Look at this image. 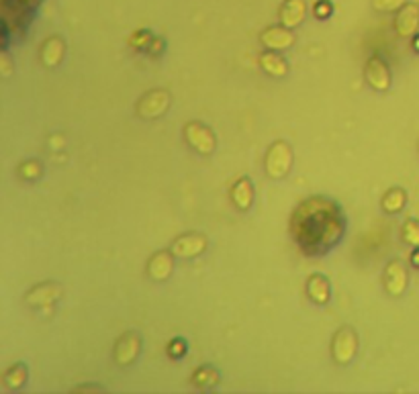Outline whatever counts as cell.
<instances>
[{
  "mask_svg": "<svg viewBox=\"0 0 419 394\" xmlns=\"http://www.w3.org/2000/svg\"><path fill=\"white\" fill-rule=\"evenodd\" d=\"M290 233L305 256L332 251L346 233V219L338 203L325 196H309L292 210Z\"/></svg>",
  "mask_w": 419,
  "mask_h": 394,
  "instance_id": "cell-1",
  "label": "cell"
},
{
  "mask_svg": "<svg viewBox=\"0 0 419 394\" xmlns=\"http://www.w3.org/2000/svg\"><path fill=\"white\" fill-rule=\"evenodd\" d=\"M290 166H292V147L283 139L274 141L268 147V154H266V159H264L266 174L272 180H283L290 172Z\"/></svg>",
  "mask_w": 419,
  "mask_h": 394,
  "instance_id": "cell-2",
  "label": "cell"
},
{
  "mask_svg": "<svg viewBox=\"0 0 419 394\" xmlns=\"http://www.w3.org/2000/svg\"><path fill=\"white\" fill-rule=\"evenodd\" d=\"M170 103H172V96L168 90L164 88H156V90H150L145 92L139 103L135 106V112L141 117V119H159L168 108H170Z\"/></svg>",
  "mask_w": 419,
  "mask_h": 394,
  "instance_id": "cell-3",
  "label": "cell"
},
{
  "mask_svg": "<svg viewBox=\"0 0 419 394\" xmlns=\"http://www.w3.org/2000/svg\"><path fill=\"white\" fill-rule=\"evenodd\" d=\"M184 139L201 156H211L215 152V147H217L215 133L211 131L209 127H205L203 123H199V121H190V123L184 125Z\"/></svg>",
  "mask_w": 419,
  "mask_h": 394,
  "instance_id": "cell-4",
  "label": "cell"
},
{
  "mask_svg": "<svg viewBox=\"0 0 419 394\" xmlns=\"http://www.w3.org/2000/svg\"><path fill=\"white\" fill-rule=\"evenodd\" d=\"M358 349V335L352 327H341L332 340V356L340 366H348Z\"/></svg>",
  "mask_w": 419,
  "mask_h": 394,
  "instance_id": "cell-5",
  "label": "cell"
},
{
  "mask_svg": "<svg viewBox=\"0 0 419 394\" xmlns=\"http://www.w3.org/2000/svg\"><path fill=\"white\" fill-rule=\"evenodd\" d=\"M364 76H367L370 88L376 90V92H385L391 86V70H389L387 61L381 55H372L368 59L367 68H364Z\"/></svg>",
  "mask_w": 419,
  "mask_h": 394,
  "instance_id": "cell-6",
  "label": "cell"
},
{
  "mask_svg": "<svg viewBox=\"0 0 419 394\" xmlns=\"http://www.w3.org/2000/svg\"><path fill=\"white\" fill-rule=\"evenodd\" d=\"M260 43L266 50L285 52V50H290L294 45V33H292V29L285 25H270L262 31Z\"/></svg>",
  "mask_w": 419,
  "mask_h": 394,
  "instance_id": "cell-7",
  "label": "cell"
},
{
  "mask_svg": "<svg viewBox=\"0 0 419 394\" xmlns=\"http://www.w3.org/2000/svg\"><path fill=\"white\" fill-rule=\"evenodd\" d=\"M205 249H207V239L201 235V233H188V235L178 237L170 245V251L176 258H183V260L199 258Z\"/></svg>",
  "mask_w": 419,
  "mask_h": 394,
  "instance_id": "cell-8",
  "label": "cell"
},
{
  "mask_svg": "<svg viewBox=\"0 0 419 394\" xmlns=\"http://www.w3.org/2000/svg\"><path fill=\"white\" fill-rule=\"evenodd\" d=\"M419 29V4L416 2H407L405 6H401L397 10L395 17V31L399 37L409 39L418 33Z\"/></svg>",
  "mask_w": 419,
  "mask_h": 394,
  "instance_id": "cell-9",
  "label": "cell"
},
{
  "mask_svg": "<svg viewBox=\"0 0 419 394\" xmlns=\"http://www.w3.org/2000/svg\"><path fill=\"white\" fill-rule=\"evenodd\" d=\"M139 351H141V340H139L137 333L129 331V333H125L117 340L113 358L119 366H132L133 362L137 360Z\"/></svg>",
  "mask_w": 419,
  "mask_h": 394,
  "instance_id": "cell-10",
  "label": "cell"
},
{
  "mask_svg": "<svg viewBox=\"0 0 419 394\" xmlns=\"http://www.w3.org/2000/svg\"><path fill=\"white\" fill-rule=\"evenodd\" d=\"M385 290L391 294V296H401L405 290H407V284H409V276H407V268L401 260H391L385 268Z\"/></svg>",
  "mask_w": 419,
  "mask_h": 394,
  "instance_id": "cell-11",
  "label": "cell"
},
{
  "mask_svg": "<svg viewBox=\"0 0 419 394\" xmlns=\"http://www.w3.org/2000/svg\"><path fill=\"white\" fill-rule=\"evenodd\" d=\"M174 270V254L172 251H156L148 262V276L156 282L168 280Z\"/></svg>",
  "mask_w": 419,
  "mask_h": 394,
  "instance_id": "cell-12",
  "label": "cell"
},
{
  "mask_svg": "<svg viewBox=\"0 0 419 394\" xmlns=\"http://www.w3.org/2000/svg\"><path fill=\"white\" fill-rule=\"evenodd\" d=\"M59 296H62V286L53 284V282H45V284H39L33 290H29L25 300L31 307H50Z\"/></svg>",
  "mask_w": 419,
  "mask_h": 394,
  "instance_id": "cell-13",
  "label": "cell"
},
{
  "mask_svg": "<svg viewBox=\"0 0 419 394\" xmlns=\"http://www.w3.org/2000/svg\"><path fill=\"white\" fill-rule=\"evenodd\" d=\"M305 15H307V2L305 0H285L280 10H278L280 25L288 27V29L301 25L305 21Z\"/></svg>",
  "mask_w": 419,
  "mask_h": 394,
  "instance_id": "cell-14",
  "label": "cell"
},
{
  "mask_svg": "<svg viewBox=\"0 0 419 394\" xmlns=\"http://www.w3.org/2000/svg\"><path fill=\"white\" fill-rule=\"evenodd\" d=\"M260 66H262L264 72L272 78H285L288 74L287 59L274 50H266L260 55Z\"/></svg>",
  "mask_w": 419,
  "mask_h": 394,
  "instance_id": "cell-15",
  "label": "cell"
},
{
  "mask_svg": "<svg viewBox=\"0 0 419 394\" xmlns=\"http://www.w3.org/2000/svg\"><path fill=\"white\" fill-rule=\"evenodd\" d=\"M232 200L239 210H250L254 205V184L248 176L239 178L232 188Z\"/></svg>",
  "mask_w": 419,
  "mask_h": 394,
  "instance_id": "cell-16",
  "label": "cell"
},
{
  "mask_svg": "<svg viewBox=\"0 0 419 394\" xmlns=\"http://www.w3.org/2000/svg\"><path fill=\"white\" fill-rule=\"evenodd\" d=\"M307 294L315 305H327L332 298V286L329 280L321 274H311L307 280Z\"/></svg>",
  "mask_w": 419,
  "mask_h": 394,
  "instance_id": "cell-17",
  "label": "cell"
},
{
  "mask_svg": "<svg viewBox=\"0 0 419 394\" xmlns=\"http://www.w3.org/2000/svg\"><path fill=\"white\" fill-rule=\"evenodd\" d=\"M64 53H66V43H64V39H62V37H50V39H45L43 45H41V61H43V66H48V68H55V66L62 64Z\"/></svg>",
  "mask_w": 419,
  "mask_h": 394,
  "instance_id": "cell-18",
  "label": "cell"
},
{
  "mask_svg": "<svg viewBox=\"0 0 419 394\" xmlns=\"http://www.w3.org/2000/svg\"><path fill=\"white\" fill-rule=\"evenodd\" d=\"M405 203H407V192H405L403 188H397V186H395V188L385 192L381 207H383L385 212H389V214H397V212L403 210Z\"/></svg>",
  "mask_w": 419,
  "mask_h": 394,
  "instance_id": "cell-19",
  "label": "cell"
},
{
  "mask_svg": "<svg viewBox=\"0 0 419 394\" xmlns=\"http://www.w3.org/2000/svg\"><path fill=\"white\" fill-rule=\"evenodd\" d=\"M27 376H29V372H27L25 364H15V366H10V368L4 372L2 382H4L6 388L19 391V388H23V384L27 382Z\"/></svg>",
  "mask_w": 419,
  "mask_h": 394,
  "instance_id": "cell-20",
  "label": "cell"
},
{
  "mask_svg": "<svg viewBox=\"0 0 419 394\" xmlns=\"http://www.w3.org/2000/svg\"><path fill=\"white\" fill-rule=\"evenodd\" d=\"M219 382V372L211 366H203L192 374V384L199 388H213Z\"/></svg>",
  "mask_w": 419,
  "mask_h": 394,
  "instance_id": "cell-21",
  "label": "cell"
},
{
  "mask_svg": "<svg viewBox=\"0 0 419 394\" xmlns=\"http://www.w3.org/2000/svg\"><path fill=\"white\" fill-rule=\"evenodd\" d=\"M19 176L23 178V180H37V178H41V174H43V168H41V163L37 161V159H29V161H23L21 166H19Z\"/></svg>",
  "mask_w": 419,
  "mask_h": 394,
  "instance_id": "cell-22",
  "label": "cell"
},
{
  "mask_svg": "<svg viewBox=\"0 0 419 394\" xmlns=\"http://www.w3.org/2000/svg\"><path fill=\"white\" fill-rule=\"evenodd\" d=\"M401 237H403V241H405L407 245H411V247H419V221H416V219L405 221L403 231H401Z\"/></svg>",
  "mask_w": 419,
  "mask_h": 394,
  "instance_id": "cell-23",
  "label": "cell"
},
{
  "mask_svg": "<svg viewBox=\"0 0 419 394\" xmlns=\"http://www.w3.org/2000/svg\"><path fill=\"white\" fill-rule=\"evenodd\" d=\"M152 39H154L152 31H145V29H139V31H135V33H133L132 39H129V43H132L135 50L143 52V50H148V48H150Z\"/></svg>",
  "mask_w": 419,
  "mask_h": 394,
  "instance_id": "cell-24",
  "label": "cell"
},
{
  "mask_svg": "<svg viewBox=\"0 0 419 394\" xmlns=\"http://www.w3.org/2000/svg\"><path fill=\"white\" fill-rule=\"evenodd\" d=\"M405 4L407 0H372V8L376 13H397Z\"/></svg>",
  "mask_w": 419,
  "mask_h": 394,
  "instance_id": "cell-25",
  "label": "cell"
},
{
  "mask_svg": "<svg viewBox=\"0 0 419 394\" xmlns=\"http://www.w3.org/2000/svg\"><path fill=\"white\" fill-rule=\"evenodd\" d=\"M186 349H188V345H186L183 337H174L172 342L168 343V356L174 358V360L183 358L184 353H186Z\"/></svg>",
  "mask_w": 419,
  "mask_h": 394,
  "instance_id": "cell-26",
  "label": "cell"
},
{
  "mask_svg": "<svg viewBox=\"0 0 419 394\" xmlns=\"http://www.w3.org/2000/svg\"><path fill=\"white\" fill-rule=\"evenodd\" d=\"M332 10H334V6H332L329 0H319L313 6V13L317 19H327L332 15Z\"/></svg>",
  "mask_w": 419,
  "mask_h": 394,
  "instance_id": "cell-27",
  "label": "cell"
},
{
  "mask_svg": "<svg viewBox=\"0 0 419 394\" xmlns=\"http://www.w3.org/2000/svg\"><path fill=\"white\" fill-rule=\"evenodd\" d=\"M164 48H166V41H164L162 37H154V39H152V43H150V48H148L145 52L156 57V55H159V53L164 52Z\"/></svg>",
  "mask_w": 419,
  "mask_h": 394,
  "instance_id": "cell-28",
  "label": "cell"
},
{
  "mask_svg": "<svg viewBox=\"0 0 419 394\" xmlns=\"http://www.w3.org/2000/svg\"><path fill=\"white\" fill-rule=\"evenodd\" d=\"M17 2H19V4H23V6H25V8H29V10H33L35 6H39V2H41V0H17Z\"/></svg>",
  "mask_w": 419,
  "mask_h": 394,
  "instance_id": "cell-29",
  "label": "cell"
},
{
  "mask_svg": "<svg viewBox=\"0 0 419 394\" xmlns=\"http://www.w3.org/2000/svg\"><path fill=\"white\" fill-rule=\"evenodd\" d=\"M411 265H413V268H419V247H416L413 254H411Z\"/></svg>",
  "mask_w": 419,
  "mask_h": 394,
  "instance_id": "cell-30",
  "label": "cell"
},
{
  "mask_svg": "<svg viewBox=\"0 0 419 394\" xmlns=\"http://www.w3.org/2000/svg\"><path fill=\"white\" fill-rule=\"evenodd\" d=\"M86 391H99L101 393L103 388L101 386H80V388H76V393H86Z\"/></svg>",
  "mask_w": 419,
  "mask_h": 394,
  "instance_id": "cell-31",
  "label": "cell"
},
{
  "mask_svg": "<svg viewBox=\"0 0 419 394\" xmlns=\"http://www.w3.org/2000/svg\"><path fill=\"white\" fill-rule=\"evenodd\" d=\"M413 50L419 53V33H416V35H413Z\"/></svg>",
  "mask_w": 419,
  "mask_h": 394,
  "instance_id": "cell-32",
  "label": "cell"
}]
</instances>
